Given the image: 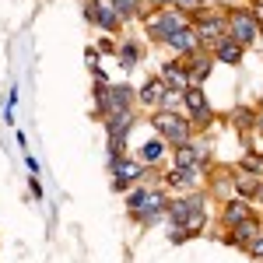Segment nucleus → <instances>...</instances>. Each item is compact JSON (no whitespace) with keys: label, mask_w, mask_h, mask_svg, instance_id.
Listing matches in <instances>:
<instances>
[{"label":"nucleus","mask_w":263,"mask_h":263,"mask_svg":"<svg viewBox=\"0 0 263 263\" xmlns=\"http://www.w3.org/2000/svg\"><path fill=\"white\" fill-rule=\"evenodd\" d=\"M155 130H158V137H162V141H168L172 144V147H179V144H190V126H193V123L190 120H182L179 112H158V116H155Z\"/></svg>","instance_id":"nucleus-1"},{"label":"nucleus","mask_w":263,"mask_h":263,"mask_svg":"<svg viewBox=\"0 0 263 263\" xmlns=\"http://www.w3.org/2000/svg\"><path fill=\"white\" fill-rule=\"evenodd\" d=\"M228 39H235L239 46H253V42H260V25L253 21L249 11H235L232 18H228Z\"/></svg>","instance_id":"nucleus-2"},{"label":"nucleus","mask_w":263,"mask_h":263,"mask_svg":"<svg viewBox=\"0 0 263 263\" xmlns=\"http://www.w3.org/2000/svg\"><path fill=\"white\" fill-rule=\"evenodd\" d=\"M179 28H186L179 11H162L158 18L147 21V35H151V39H158V42H168L176 32H179Z\"/></svg>","instance_id":"nucleus-3"},{"label":"nucleus","mask_w":263,"mask_h":263,"mask_svg":"<svg viewBox=\"0 0 263 263\" xmlns=\"http://www.w3.org/2000/svg\"><path fill=\"white\" fill-rule=\"evenodd\" d=\"M130 214H134V218H137L141 224H155V221H158V218L165 214V197H162V193H147V190H144L141 203H137Z\"/></svg>","instance_id":"nucleus-4"},{"label":"nucleus","mask_w":263,"mask_h":263,"mask_svg":"<svg viewBox=\"0 0 263 263\" xmlns=\"http://www.w3.org/2000/svg\"><path fill=\"white\" fill-rule=\"evenodd\" d=\"M84 18L91 21V25H99V28H105V32H116V28H120L116 7H112V4H102V0H91V4L84 7Z\"/></svg>","instance_id":"nucleus-5"},{"label":"nucleus","mask_w":263,"mask_h":263,"mask_svg":"<svg viewBox=\"0 0 263 263\" xmlns=\"http://www.w3.org/2000/svg\"><path fill=\"white\" fill-rule=\"evenodd\" d=\"M197 35H200V42L218 46L221 39H228V21L218 18V14H211V18H203L200 25H197Z\"/></svg>","instance_id":"nucleus-6"},{"label":"nucleus","mask_w":263,"mask_h":263,"mask_svg":"<svg viewBox=\"0 0 263 263\" xmlns=\"http://www.w3.org/2000/svg\"><path fill=\"white\" fill-rule=\"evenodd\" d=\"M137 99V91L130 88V84H109V112L105 116H112V112H126L130 105Z\"/></svg>","instance_id":"nucleus-7"},{"label":"nucleus","mask_w":263,"mask_h":263,"mask_svg":"<svg viewBox=\"0 0 263 263\" xmlns=\"http://www.w3.org/2000/svg\"><path fill=\"white\" fill-rule=\"evenodd\" d=\"M109 168L116 172V182H112L116 190H126L134 179H141V176H144V165L141 162H130V158H120L116 165H109Z\"/></svg>","instance_id":"nucleus-8"},{"label":"nucleus","mask_w":263,"mask_h":263,"mask_svg":"<svg viewBox=\"0 0 263 263\" xmlns=\"http://www.w3.org/2000/svg\"><path fill=\"white\" fill-rule=\"evenodd\" d=\"M168 46H172L179 57H193V53H200V35H197L193 28H179V32L168 39Z\"/></svg>","instance_id":"nucleus-9"},{"label":"nucleus","mask_w":263,"mask_h":263,"mask_svg":"<svg viewBox=\"0 0 263 263\" xmlns=\"http://www.w3.org/2000/svg\"><path fill=\"white\" fill-rule=\"evenodd\" d=\"M162 81H165V88H176V91H186V88H190V74H186V67H182V63H165V70H162Z\"/></svg>","instance_id":"nucleus-10"},{"label":"nucleus","mask_w":263,"mask_h":263,"mask_svg":"<svg viewBox=\"0 0 263 263\" xmlns=\"http://www.w3.org/2000/svg\"><path fill=\"white\" fill-rule=\"evenodd\" d=\"M165 91H168V88H165L162 78H151V81H147V84L141 88V91H137V99H141L144 105H162Z\"/></svg>","instance_id":"nucleus-11"},{"label":"nucleus","mask_w":263,"mask_h":263,"mask_svg":"<svg viewBox=\"0 0 263 263\" xmlns=\"http://www.w3.org/2000/svg\"><path fill=\"white\" fill-rule=\"evenodd\" d=\"M182 102L193 109L197 120H211V109H207V99H203L200 88H186V91H182Z\"/></svg>","instance_id":"nucleus-12"},{"label":"nucleus","mask_w":263,"mask_h":263,"mask_svg":"<svg viewBox=\"0 0 263 263\" xmlns=\"http://www.w3.org/2000/svg\"><path fill=\"white\" fill-rule=\"evenodd\" d=\"M246 218H249V203L246 200H228V207H224V224L235 228V224H242Z\"/></svg>","instance_id":"nucleus-13"},{"label":"nucleus","mask_w":263,"mask_h":263,"mask_svg":"<svg viewBox=\"0 0 263 263\" xmlns=\"http://www.w3.org/2000/svg\"><path fill=\"white\" fill-rule=\"evenodd\" d=\"M207 70H211V60H203L200 53H193V57H190V67H186V74H190V88H197V84L203 81Z\"/></svg>","instance_id":"nucleus-14"},{"label":"nucleus","mask_w":263,"mask_h":263,"mask_svg":"<svg viewBox=\"0 0 263 263\" xmlns=\"http://www.w3.org/2000/svg\"><path fill=\"white\" fill-rule=\"evenodd\" d=\"M218 60L221 63H239L242 60V46L235 39H221L218 42Z\"/></svg>","instance_id":"nucleus-15"},{"label":"nucleus","mask_w":263,"mask_h":263,"mask_svg":"<svg viewBox=\"0 0 263 263\" xmlns=\"http://www.w3.org/2000/svg\"><path fill=\"white\" fill-rule=\"evenodd\" d=\"M256 235H260V224L253 221V218H246L242 224H235V235H232V239H235V242H242V246H249Z\"/></svg>","instance_id":"nucleus-16"},{"label":"nucleus","mask_w":263,"mask_h":263,"mask_svg":"<svg viewBox=\"0 0 263 263\" xmlns=\"http://www.w3.org/2000/svg\"><path fill=\"white\" fill-rule=\"evenodd\" d=\"M112 7H116V14H120V18H130V14H137V11H141V0H112Z\"/></svg>","instance_id":"nucleus-17"},{"label":"nucleus","mask_w":263,"mask_h":263,"mask_svg":"<svg viewBox=\"0 0 263 263\" xmlns=\"http://www.w3.org/2000/svg\"><path fill=\"white\" fill-rule=\"evenodd\" d=\"M179 105H182V91L168 88V91H165V99H162V109H165V112H179Z\"/></svg>","instance_id":"nucleus-18"},{"label":"nucleus","mask_w":263,"mask_h":263,"mask_svg":"<svg viewBox=\"0 0 263 263\" xmlns=\"http://www.w3.org/2000/svg\"><path fill=\"white\" fill-rule=\"evenodd\" d=\"M141 158L144 162H158V158H162V141H144Z\"/></svg>","instance_id":"nucleus-19"},{"label":"nucleus","mask_w":263,"mask_h":263,"mask_svg":"<svg viewBox=\"0 0 263 263\" xmlns=\"http://www.w3.org/2000/svg\"><path fill=\"white\" fill-rule=\"evenodd\" d=\"M235 186H239L242 193H256V190H260V182H256V176H249V172H242V176H235Z\"/></svg>","instance_id":"nucleus-20"},{"label":"nucleus","mask_w":263,"mask_h":263,"mask_svg":"<svg viewBox=\"0 0 263 263\" xmlns=\"http://www.w3.org/2000/svg\"><path fill=\"white\" fill-rule=\"evenodd\" d=\"M232 123L246 130V126H253V123H256V116H253L249 109H232Z\"/></svg>","instance_id":"nucleus-21"},{"label":"nucleus","mask_w":263,"mask_h":263,"mask_svg":"<svg viewBox=\"0 0 263 263\" xmlns=\"http://www.w3.org/2000/svg\"><path fill=\"white\" fill-rule=\"evenodd\" d=\"M137 57H141V49H137V46H123V49H120V63H123V67H134Z\"/></svg>","instance_id":"nucleus-22"},{"label":"nucleus","mask_w":263,"mask_h":263,"mask_svg":"<svg viewBox=\"0 0 263 263\" xmlns=\"http://www.w3.org/2000/svg\"><path fill=\"white\" fill-rule=\"evenodd\" d=\"M242 168L253 176V172H260V168H263V158H260V155H249V158L242 162Z\"/></svg>","instance_id":"nucleus-23"},{"label":"nucleus","mask_w":263,"mask_h":263,"mask_svg":"<svg viewBox=\"0 0 263 263\" xmlns=\"http://www.w3.org/2000/svg\"><path fill=\"white\" fill-rule=\"evenodd\" d=\"M176 4V11H200L203 0H172Z\"/></svg>","instance_id":"nucleus-24"},{"label":"nucleus","mask_w":263,"mask_h":263,"mask_svg":"<svg viewBox=\"0 0 263 263\" xmlns=\"http://www.w3.org/2000/svg\"><path fill=\"white\" fill-rule=\"evenodd\" d=\"M246 249H249V256H263V232H260V235H256L249 246H246Z\"/></svg>","instance_id":"nucleus-25"},{"label":"nucleus","mask_w":263,"mask_h":263,"mask_svg":"<svg viewBox=\"0 0 263 263\" xmlns=\"http://www.w3.org/2000/svg\"><path fill=\"white\" fill-rule=\"evenodd\" d=\"M84 57H88V67H91V70H95V67H99V53H95V49H88V53H84Z\"/></svg>","instance_id":"nucleus-26"},{"label":"nucleus","mask_w":263,"mask_h":263,"mask_svg":"<svg viewBox=\"0 0 263 263\" xmlns=\"http://www.w3.org/2000/svg\"><path fill=\"white\" fill-rule=\"evenodd\" d=\"M253 21H256V25H263V7H253Z\"/></svg>","instance_id":"nucleus-27"},{"label":"nucleus","mask_w":263,"mask_h":263,"mask_svg":"<svg viewBox=\"0 0 263 263\" xmlns=\"http://www.w3.org/2000/svg\"><path fill=\"white\" fill-rule=\"evenodd\" d=\"M256 200H260V203H263V182H260V190H256Z\"/></svg>","instance_id":"nucleus-28"},{"label":"nucleus","mask_w":263,"mask_h":263,"mask_svg":"<svg viewBox=\"0 0 263 263\" xmlns=\"http://www.w3.org/2000/svg\"><path fill=\"white\" fill-rule=\"evenodd\" d=\"M141 4H144V0H141ZM162 4H165V0H151V7H162Z\"/></svg>","instance_id":"nucleus-29"},{"label":"nucleus","mask_w":263,"mask_h":263,"mask_svg":"<svg viewBox=\"0 0 263 263\" xmlns=\"http://www.w3.org/2000/svg\"><path fill=\"white\" fill-rule=\"evenodd\" d=\"M256 126H260V130H263V112H260V116H256Z\"/></svg>","instance_id":"nucleus-30"},{"label":"nucleus","mask_w":263,"mask_h":263,"mask_svg":"<svg viewBox=\"0 0 263 263\" xmlns=\"http://www.w3.org/2000/svg\"><path fill=\"white\" fill-rule=\"evenodd\" d=\"M260 42H263V39H260Z\"/></svg>","instance_id":"nucleus-31"}]
</instances>
